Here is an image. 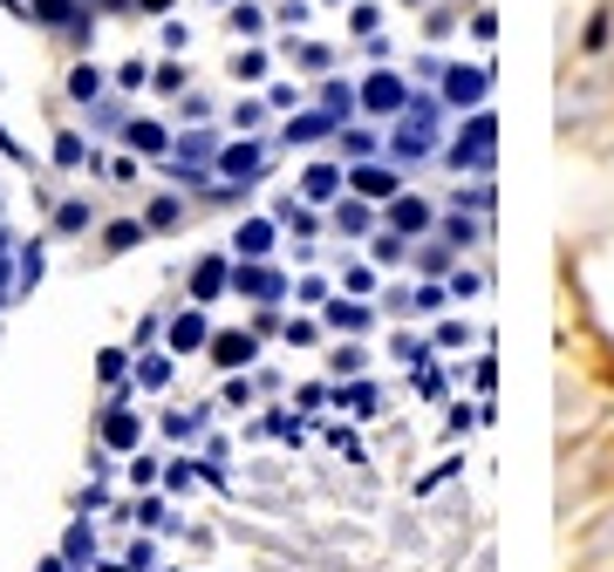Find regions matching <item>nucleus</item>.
Here are the masks:
<instances>
[{"label": "nucleus", "mask_w": 614, "mask_h": 572, "mask_svg": "<svg viewBox=\"0 0 614 572\" xmlns=\"http://www.w3.org/2000/svg\"><path fill=\"white\" fill-rule=\"evenodd\" d=\"M580 48H607V14L587 21V41H580Z\"/></svg>", "instance_id": "11"}, {"label": "nucleus", "mask_w": 614, "mask_h": 572, "mask_svg": "<svg viewBox=\"0 0 614 572\" xmlns=\"http://www.w3.org/2000/svg\"><path fill=\"white\" fill-rule=\"evenodd\" d=\"M430 137H438V102H430V96H409V116L396 129V158H423Z\"/></svg>", "instance_id": "1"}, {"label": "nucleus", "mask_w": 614, "mask_h": 572, "mask_svg": "<svg viewBox=\"0 0 614 572\" xmlns=\"http://www.w3.org/2000/svg\"><path fill=\"white\" fill-rule=\"evenodd\" d=\"M116 83H123V89H137V83H150V69H144V62H123V69H116Z\"/></svg>", "instance_id": "9"}, {"label": "nucleus", "mask_w": 614, "mask_h": 572, "mask_svg": "<svg viewBox=\"0 0 614 572\" xmlns=\"http://www.w3.org/2000/svg\"><path fill=\"white\" fill-rule=\"evenodd\" d=\"M321 129H328V116H300V123H294V144H307V137H321Z\"/></svg>", "instance_id": "12"}, {"label": "nucleus", "mask_w": 614, "mask_h": 572, "mask_svg": "<svg viewBox=\"0 0 614 572\" xmlns=\"http://www.w3.org/2000/svg\"><path fill=\"white\" fill-rule=\"evenodd\" d=\"M492 144H499V123L478 110V116H471V129H465V137H457L451 164H457V171H484V164H492Z\"/></svg>", "instance_id": "2"}, {"label": "nucleus", "mask_w": 614, "mask_h": 572, "mask_svg": "<svg viewBox=\"0 0 614 572\" xmlns=\"http://www.w3.org/2000/svg\"><path fill=\"white\" fill-rule=\"evenodd\" d=\"M96 89H102V75H96V69H75V75H69V96H75V102H89Z\"/></svg>", "instance_id": "5"}, {"label": "nucleus", "mask_w": 614, "mask_h": 572, "mask_svg": "<svg viewBox=\"0 0 614 572\" xmlns=\"http://www.w3.org/2000/svg\"><path fill=\"white\" fill-rule=\"evenodd\" d=\"M484 89H492V69H444V96L457 110H484Z\"/></svg>", "instance_id": "3"}, {"label": "nucleus", "mask_w": 614, "mask_h": 572, "mask_svg": "<svg viewBox=\"0 0 614 572\" xmlns=\"http://www.w3.org/2000/svg\"><path fill=\"white\" fill-rule=\"evenodd\" d=\"M363 102H369V110H403V102H409V89H403V75H390V69H376L369 83H363Z\"/></svg>", "instance_id": "4"}, {"label": "nucleus", "mask_w": 614, "mask_h": 572, "mask_svg": "<svg viewBox=\"0 0 614 572\" xmlns=\"http://www.w3.org/2000/svg\"><path fill=\"white\" fill-rule=\"evenodd\" d=\"M423 219H430V212H423V198H403V204H396V225H409V232H417Z\"/></svg>", "instance_id": "8"}, {"label": "nucleus", "mask_w": 614, "mask_h": 572, "mask_svg": "<svg viewBox=\"0 0 614 572\" xmlns=\"http://www.w3.org/2000/svg\"><path fill=\"white\" fill-rule=\"evenodd\" d=\"M137 8H150V14H164V8H171V0H137Z\"/></svg>", "instance_id": "13"}, {"label": "nucleus", "mask_w": 614, "mask_h": 572, "mask_svg": "<svg viewBox=\"0 0 614 572\" xmlns=\"http://www.w3.org/2000/svg\"><path fill=\"white\" fill-rule=\"evenodd\" d=\"M225 171H260V150L240 144V150H225Z\"/></svg>", "instance_id": "6"}, {"label": "nucleus", "mask_w": 614, "mask_h": 572, "mask_svg": "<svg viewBox=\"0 0 614 572\" xmlns=\"http://www.w3.org/2000/svg\"><path fill=\"white\" fill-rule=\"evenodd\" d=\"M131 144H137V150H164V129H158V123H137Z\"/></svg>", "instance_id": "7"}, {"label": "nucleus", "mask_w": 614, "mask_h": 572, "mask_svg": "<svg viewBox=\"0 0 614 572\" xmlns=\"http://www.w3.org/2000/svg\"><path fill=\"white\" fill-rule=\"evenodd\" d=\"M409 8H417V0H409Z\"/></svg>", "instance_id": "14"}, {"label": "nucleus", "mask_w": 614, "mask_h": 572, "mask_svg": "<svg viewBox=\"0 0 614 572\" xmlns=\"http://www.w3.org/2000/svg\"><path fill=\"white\" fill-rule=\"evenodd\" d=\"M35 14H41V21H69V14H75V0H41Z\"/></svg>", "instance_id": "10"}]
</instances>
